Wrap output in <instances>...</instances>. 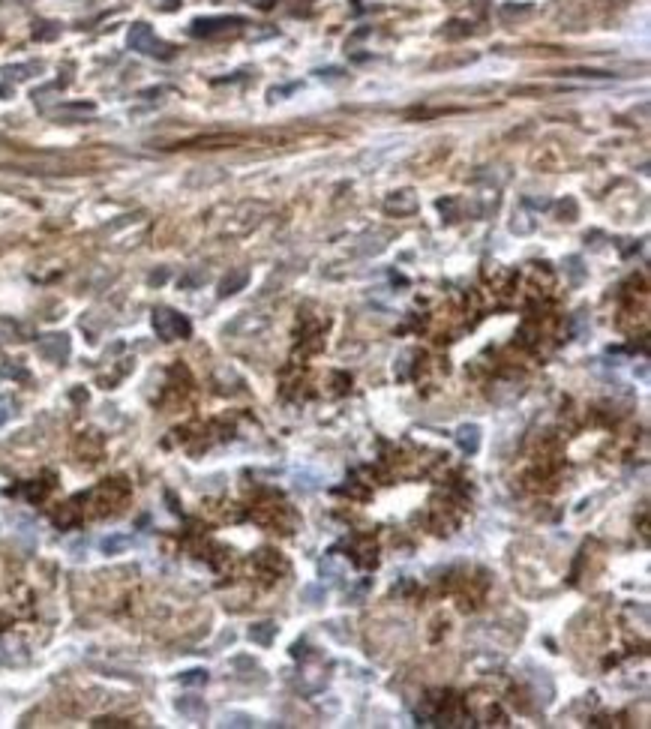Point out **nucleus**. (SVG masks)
Returning <instances> with one entry per match:
<instances>
[{"mask_svg":"<svg viewBox=\"0 0 651 729\" xmlns=\"http://www.w3.org/2000/svg\"><path fill=\"white\" fill-rule=\"evenodd\" d=\"M129 48L138 54H147V57H159V61H168V57L175 54V48L166 45L162 39H156L153 28L144 21L133 24V30H129Z\"/></svg>","mask_w":651,"mask_h":729,"instance_id":"f257e3e1","label":"nucleus"},{"mask_svg":"<svg viewBox=\"0 0 651 729\" xmlns=\"http://www.w3.org/2000/svg\"><path fill=\"white\" fill-rule=\"evenodd\" d=\"M153 330L159 339H186L192 334V325L186 321V316H180V312L168 309V306H159V309H153Z\"/></svg>","mask_w":651,"mask_h":729,"instance_id":"f03ea898","label":"nucleus"},{"mask_svg":"<svg viewBox=\"0 0 651 729\" xmlns=\"http://www.w3.org/2000/svg\"><path fill=\"white\" fill-rule=\"evenodd\" d=\"M39 354L52 363H63L69 354V336L67 334H48L39 339Z\"/></svg>","mask_w":651,"mask_h":729,"instance_id":"7ed1b4c3","label":"nucleus"},{"mask_svg":"<svg viewBox=\"0 0 651 729\" xmlns=\"http://www.w3.org/2000/svg\"><path fill=\"white\" fill-rule=\"evenodd\" d=\"M232 24H243V19H234V15H222V19H199L189 24V33L192 36H213V33L228 30Z\"/></svg>","mask_w":651,"mask_h":729,"instance_id":"20e7f679","label":"nucleus"},{"mask_svg":"<svg viewBox=\"0 0 651 729\" xmlns=\"http://www.w3.org/2000/svg\"><path fill=\"white\" fill-rule=\"evenodd\" d=\"M246 279H250V273L246 270H232L225 279L219 283V297H228V294H237L241 288L246 285Z\"/></svg>","mask_w":651,"mask_h":729,"instance_id":"39448f33","label":"nucleus"},{"mask_svg":"<svg viewBox=\"0 0 651 729\" xmlns=\"http://www.w3.org/2000/svg\"><path fill=\"white\" fill-rule=\"evenodd\" d=\"M177 711H180L184 717L201 720L204 715H208V706H204L201 699H195V697H184V699H177Z\"/></svg>","mask_w":651,"mask_h":729,"instance_id":"423d86ee","label":"nucleus"},{"mask_svg":"<svg viewBox=\"0 0 651 729\" xmlns=\"http://www.w3.org/2000/svg\"><path fill=\"white\" fill-rule=\"evenodd\" d=\"M456 442H459V447H463L465 453H474L477 444H481V429H477V426H463L456 433Z\"/></svg>","mask_w":651,"mask_h":729,"instance_id":"0eeeda50","label":"nucleus"},{"mask_svg":"<svg viewBox=\"0 0 651 729\" xmlns=\"http://www.w3.org/2000/svg\"><path fill=\"white\" fill-rule=\"evenodd\" d=\"M39 69H43L39 63H15V66H3V76L6 78H15V81H24V78L36 76Z\"/></svg>","mask_w":651,"mask_h":729,"instance_id":"6e6552de","label":"nucleus"},{"mask_svg":"<svg viewBox=\"0 0 651 729\" xmlns=\"http://www.w3.org/2000/svg\"><path fill=\"white\" fill-rule=\"evenodd\" d=\"M274 633H276V627L270 624V621H265V624H255L252 631H250V636L255 642H261V645H270V640H274Z\"/></svg>","mask_w":651,"mask_h":729,"instance_id":"1a4fd4ad","label":"nucleus"},{"mask_svg":"<svg viewBox=\"0 0 651 729\" xmlns=\"http://www.w3.org/2000/svg\"><path fill=\"white\" fill-rule=\"evenodd\" d=\"M129 546V537H105L102 541V552H120V550H126Z\"/></svg>","mask_w":651,"mask_h":729,"instance_id":"9d476101","label":"nucleus"},{"mask_svg":"<svg viewBox=\"0 0 651 729\" xmlns=\"http://www.w3.org/2000/svg\"><path fill=\"white\" fill-rule=\"evenodd\" d=\"M204 682H208V673H204V669H192V673L180 675V684H204Z\"/></svg>","mask_w":651,"mask_h":729,"instance_id":"9b49d317","label":"nucleus"},{"mask_svg":"<svg viewBox=\"0 0 651 729\" xmlns=\"http://www.w3.org/2000/svg\"><path fill=\"white\" fill-rule=\"evenodd\" d=\"M12 409H15V405H12L10 396H0V424L12 417Z\"/></svg>","mask_w":651,"mask_h":729,"instance_id":"f8f14e48","label":"nucleus"},{"mask_svg":"<svg viewBox=\"0 0 651 729\" xmlns=\"http://www.w3.org/2000/svg\"><path fill=\"white\" fill-rule=\"evenodd\" d=\"M0 96H10V87H3V85H0Z\"/></svg>","mask_w":651,"mask_h":729,"instance_id":"ddd939ff","label":"nucleus"}]
</instances>
